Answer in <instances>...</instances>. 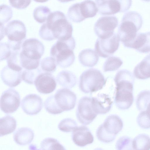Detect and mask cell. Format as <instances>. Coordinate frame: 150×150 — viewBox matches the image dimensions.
<instances>
[{
    "label": "cell",
    "mask_w": 150,
    "mask_h": 150,
    "mask_svg": "<svg viewBox=\"0 0 150 150\" xmlns=\"http://www.w3.org/2000/svg\"><path fill=\"white\" fill-rule=\"evenodd\" d=\"M120 41L118 34L115 33L106 38H98L95 45V51L101 57L106 58L110 57L117 50Z\"/></svg>",
    "instance_id": "ba28073f"
},
{
    "label": "cell",
    "mask_w": 150,
    "mask_h": 150,
    "mask_svg": "<svg viewBox=\"0 0 150 150\" xmlns=\"http://www.w3.org/2000/svg\"><path fill=\"white\" fill-rule=\"evenodd\" d=\"M54 97L58 106L63 112L70 110L75 106L76 95L68 89L63 88L58 90Z\"/></svg>",
    "instance_id": "5bb4252c"
},
{
    "label": "cell",
    "mask_w": 150,
    "mask_h": 150,
    "mask_svg": "<svg viewBox=\"0 0 150 150\" xmlns=\"http://www.w3.org/2000/svg\"><path fill=\"white\" fill-rule=\"evenodd\" d=\"M43 105L42 98L38 95L31 94L25 96L22 100L21 106L23 111L29 115H35L41 110Z\"/></svg>",
    "instance_id": "2e32d148"
},
{
    "label": "cell",
    "mask_w": 150,
    "mask_h": 150,
    "mask_svg": "<svg viewBox=\"0 0 150 150\" xmlns=\"http://www.w3.org/2000/svg\"><path fill=\"white\" fill-rule=\"evenodd\" d=\"M77 127L76 122L70 118H66L62 120L58 125L59 130L65 132L73 131Z\"/></svg>",
    "instance_id": "8d00e7d4"
},
{
    "label": "cell",
    "mask_w": 150,
    "mask_h": 150,
    "mask_svg": "<svg viewBox=\"0 0 150 150\" xmlns=\"http://www.w3.org/2000/svg\"><path fill=\"white\" fill-rule=\"evenodd\" d=\"M106 81L100 71L91 68L84 71L81 75L79 87L80 90L85 93H91L102 89Z\"/></svg>",
    "instance_id": "5b68a950"
},
{
    "label": "cell",
    "mask_w": 150,
    "mask_h": 150,
    "mask_svg": "<svg viewBox=\"0 0 150 150\" xmlns=\"http://www.w3.org/2000/svg\"><path fill=\"white\" fill-rule=\"evenodd\" d=\"M94 150H103L102 149L100 148H96Z\"/></svg>",
    "instance_id": "ee69618b"
},
{
    "label": "cell",
    "mask_w": 150,
    "mask_h": 150,
    "mask_svg": "<svg viewBox=\"0 0 150 150\" xmlns=\"http://www.w3.org/2000/svg\"><path fill=\"white\" fill-rule=\"evenodd\" d=\"M42 73L41 69L38 68L33 70L25 69L22 72V78L24 82L27 83L34 84L36 77Z\"/></svg>",
    "instance_id": "e575fe53"
},
{
    "label": "cell",
    "mask_w": 150,
    "mask_h": 150,
    "mask_svg": "<svg viewBox=\"0 0 150 150\" xmlns=\"http://www.w3.org/2000/svg\"><path fill=\"white\" fill-rule=\"evenodd\" d=\"M91 101L92 98L87 96L82 97L79 100L76 115L78 120L83 125H89L98 115L93 108Z\"/></svg>",
    "instance_id": "30bf717a"
},
{
    "label": "cell",
    "mask_w": 150,
    "mask_h": 150,
    "mask_svg": "<svg viewBox=\"0 0 150 150\" xmlns=\"http://www.w3.org/2000/svg\"><path fill=\"white\" fill-rule=\"evenodd\" d=\"M20 64L23 68L28 70H33L38 67L40 60H33L25 56L21 52L19 55Z\"/></svg>",
    "instance_id": "1f68e13d"
},
{
    "label": "cell",
    "mask_w": 150,
    "mask_h": 150,
    "mask_svg": "<svg viewBox=\"0 0 150 150\" xmlns=\"http://www.w3.org/2000/svg\"><path fill=\"white\" fill-rule=\"evenodd\" d=\"M50 13V10L47 6H40L35 8L33 12V16L36 21L40 23H42L46 21Z\"/></svg>",
    "instance_id": "f546056e"
},
{
    "label": "cell",
    "mask_w": 150,
    "mask_h": 150,
    "mask_svg": "<svg viewBox=\"0 0 150 150\" xmlns=\"http://www.w3.org/2000/svg\"><path fill=\"white\" fill-rule=\"evenodd\" d=\"M30 150H40L37 149L36 146L33 144L30 145L29 147Z\"/></svg>",
    "instance_id": "b9f144b4"
},
{
    "label": "cell",
    "mask_w": 150,
    "mask_h": 150,
    "mask_svg": "<svg viewBox=\"0 0 150 150\" xmlns=\"http://www.w3.org/2000/svg\"><path fill=\"white\" fill-rule=\"evenodd\" d=\"M44 106L46 111L52 114H58L63 112L58 106L53 95L50 96L46 99Z\"/></svg>",
    "instance_id": "d6a6232c"
},
{
    "label": "cell",
    "mask_w": 150,
    "mask_h": 150,
    "mask_svg": "<svg viewBox=\"0 0 150 150\" xmlns=\"http://www.w3.org/2000/svg\"><path fill=\"white\" fill-rule=\"evenodd\" d=\"M75 45V41L73 36L66 40H58L50 49L51 57L54 59L57 64L60 67H68L75 60L74 50Z\"/></svg>",
    "instance_id": "277c9868"
},
{
    "label": "cell",
    "mask_w": 150,
    "mask_h": 150,
    "mask_svg": "<svg viewBox=\"0 0 150 150\" xmlns=\"http://www.w3.org/2000/svg\"><path fill=\"white\" fill-rule=\"evenodd\" d=\"M41 150H66L56 139L47 138L43 139L40 144Z\"/></svg>",
    "instance_id": "f1b7e54d"
},
{
    "label": "cell",
    "mask_w": 150,
    "mask_h": 150,
    "mask_svg": "<svg viewBox=\"0 0 150 150\" xmlns=\"http://www.w3.org/2000/svg\"><path fill=\"white\" fill-rule=\"evenodd\" d=\"M26 30L24 24L18 20L9 22L5 27V33L8 42L13 43H23L26 36Z\"/></svg>",
    "instance_id": "7c38bea8"
},
{
    "label": "cell",
    "mask_w": 150,
    "mask_h": 150,
    "mask_svg": "<svg viewBox=\"0 0 150 150\" xmlns=\"http://www.w3.org/2000/svg\"><path fill=\"white\" fill-rule=\"evenodd\" d=\"M134 150H150V137L145 134H138L133 140Z\"/></svg>",
    "instance_id": "4316f807"
},
{
    "label": "cell",
    "mask_w": 150,
    "mask_h": 150,
    "mask_svg": "<svg viewBox=\"0 0 150 150\" xmlns=\"http://www.w3.org/2000/svg\"><path fill=\"white\" fill-rule=\"evenodd\" d=\"M99 14L111 15L128 10L131 6V0H96Z\"/></svg>",
    "instance_id": "52a82bcc"
},
{
    "label": "cell",
    "mask_w": 150,
    "mask_h": 150,
    "mask_svg": "<svg viewBox=\"0 0 150 150\" xmlns=\"http://www.w3.org/2000/svg\"><path fill=\"white\" fill-rule=\"evenodd\" d=\"M115 147L117 150H134L133 140L128 136H122L117 141Z\"/></svg>",
    "instance_id": "d590c367"
},
{
    "label": "cell",
    "mask_w": 150,
    "mask_h": 150,
    "mask_svg": "<svg viewBox=\"0 0 150 150\" xmlns=\"http://www.w3.org/2000/svg\"><path fill=\"white\" fill-rule=\"evenodd\" d=\"M78 58L79 62L83 66L92 67L97 63L99 57L96 51L90 48H87L80 52Z\"/></svg>",
    "instance_id": "7402d4cb"
},
{
    "label": "cell",
    "mask_w": 150,
    "mask_h": 150,
    "mask_svg": "<svg viewBox=\"0 0 150 150\" xmlns=\"http://www.w3.org/2000/svg\"><path fill=\"white\" fill-rule=\"evenodd\" d=\"M143 21L142 16L137 11H129L124 14L118 27L117 34L125 47H127L135 38Z\"/></svg>",
    "instance_id": "7a4b0ae2"
},
{
    "label": "cell",
    "mask_w": 150,
    "mask_h": 150,
    "mask_svg": "<svg viewBox=\"0 0 150 150\" xmlns=\"http://www.w3.org/2000/svg\"><path fill=\"white\" fill-rule=\"evenodd\" d=\"M31 0H9L11 5L14 8L22 9L26 8L30 3Z\"/></svg>",
    "instance_id": "60d3db41"
},
{
    "label": "cell",
    "mask_w": 150,
    "mask_h": 150,
    "mask_svg": "<svg viewBox=\"0 0 150 150\" xmlns=\"http://www.w3.org/2000/svg\"><path fill=\"white\" fill-rule=\"evenodd\" d=\"M133 75L136 78L139 79L150 78V54L146 55L135 67Z\"/></svg>",
    "instance_id": "603a6c76"
},
{
    "label": "cell",
    "mask_w": 150,
    "mask_h": 150,
    "mask_svg": "<svg viewBox=\"0 0 150 150\" xmlns=\"http://www.w3.org/2000/svg\"><path fill=\"white\" fill-rule=\"evenodd\" d=\"M34 84L40 93L47 94L55 89L57 83L54 76L50 73H42L35 79Z\"/></svg>",
    "instance_id": "9a60e30c"
},
{
    "label": "cell",
    "mask_w": 150,
    "mask_h": 150,
    "mask_svg": "<svg viewBox=\"0 0 150 150\" xmlns=\"http://www.w3.org/2000/svg\"><path fill=\"white\" fill-rule=\"evenodd\" d=\"M40 64L43 71L50 73L55 71L57 65L55 60L51 57L43 58L40 61Z\"/></svg>",
    "instance_id": "836d02e7"
},
{
    "label": "cell",
    "mask_w": 150,
    "mask_h": 150,
    "mask_svg": "<svg viewBox=\"0 0 150 150\" xmlns=\"http://www.w3.org/2000/svg\"><path fill=\"white\" fill-rule=\"evenodd\" d=\"M56 80L59 85L66 88H73L76 83L75 75L71 72L67 70L59 72L57 76Z\"/></svg>",
    "instance_id": "d4e9b609"
},
{
    "label": "cell",
    "mask_w": 150,
    "mask_h": 150,
    "mask_svg": "<svg viewBox=\"0 0 150 150\" xmlns=\"http://www.w3.org/2000/svg\"><path fill=\"white\" fill-rule=\"evenodd\" d=\"M21 71H18L9 68L7 65L1 71V78L3 83L10 87H15L22 81Z\"/></svg>",
    "instance_id": "44dd1931"
},
{
    "label": "cell",
    "mask_w": 150,
    "mask_h": 150,
    "mask_svg": "<svg viewBox=\"0 0 150 150\" xmlns=\"http://www.w3.org/2000/svg\"><path fill=\"white\" fill-rule=\"evenodd\" d=\"M100 126L109 135L116 137L120 132L123 126L121 118L116 115H111L107 117Z\"/></svg>",
    "instance_id": "d6986e66"
},
{
    "label": "cell",
    "mask_w": 150,
    "mask_h": 150,
    "mask_svg": "<svg viewBox=\"0 0 150 150\" xmlns=\"http://www.w3.org/2000/svg\"><path fill=\"white\" fill-rule=\"evenodd\" d=\"M118 23V19L115 16L101 17L95 24V33L99 38L105 39L110 37L114 33V30Z\"/></svg>",
    "instance_id": "9c48e42d"
},
{
    "label": "cell",
    "mask_w": 150,
    "mask_h": 150,
    "mask_svg": "<svg viewBox=\"0 0 150 150\" xmlns=\"http://www.w3.org/2000/svg\"><path fill=\"white\" fill-rule=\"evenodd\" d=\"M44 23L55 39L66 40L72 36V25L61 11H57L51 13Z\"/></svg>",
    "instance_id": "3957f363"
},
{
    "label": "cell",
    "mask_w": 150,
    "mask_h": 150,
    "mask_svg": "<svg viewBox=\"0 0 150 150\" xmlns=\"http://www.w3.org/2000/svg\"><path fill=\"white\" fill-rule=\"evenodd\" d=\"M91 102L93 108L97 114H104L109 112L112 104L109 96L103 93L92 98Z\"/></svg>",
    "instance_id": "ac0fdd59"
},
{
    "label": "cell",
    "mask_w": 150,
    "mask_h": 150,
    "mask_svg": "<svg viewBox=\"0 0 150 150\" xmlns=\"http://www.w3.org/2000/svg\"><path fill=\"white\" fill-rule=\"evenodd\" d=\"M150 103V91L144 90L137 95L136 101L138 110L142 112L145 111Z\"/></svg>",
    "instance_id": "83f0119b"
},
{
    "label": "cell",
    "mask_w": 150,
    "mask_h": 150,
    "mask_svg": "<svg viewBox=\"0 0 150 150\" xmlns=\"http://www.w3.org/2000/svg\"><path fill=\"white\" fill-rule=\"evenodd\" d=\"M34 137V133L30 128L24 127L18 129L13 136L14 141L20 145H26L30 143Z\"/></svg>",
    "instance_id": "cb8c5ba5"
},
{
    "label": "cell",
    "mask_w": 150,
    "mask_h": 150,
    "mask_svg": "<svg viewBox=\"0 0 150 150\" xmlns=\"http://www.w3.org/2000/svg\"><path fill=\"white\" fill-rule=\"evenodd\" d=\"M13 11L11 8L7 5H0V23L4 24L9 21L12 16Z\"/></svg>",
    "instance_id": "74e56055"
},
{
    "label": "cell",
    "mask_w": 150,
    "mask_h": 150,
    "mask_svg": "<svg viewBox=\"0 0 150 150\" xmlns=\"http://www.w3.org/2000/svg\"><path fill=\"white\" fill-rule=\"evenodd\" d=\"M122 64V61L119 57L115 56L110 57L105 62L103 69L104 72L116 70Z\"/></svg>",
    "instance_id": "4dcf8cb0"
},
{
    "label": "cell",
    "mask_w": 150,
    "mask_h": 150,
    "mask_svg": "<svg viewBox=\"0 0 150 150\" xmlns=\"http://www.w3.org/2000/svg\"><path fill=\"white\" fill-rule=\"evenodd\" d=\"M98 11L94 1L85 0L71 5L68 9L67 15L72 22L80 23L86 18L94 17Z\"/></svg>",
    "instance_id": "8992f818"
},
{
    "label": "cell",
    "mask_w": 150,
    "mask_h": 150,
    "mask_svg": "<svg viewBox=\"0 0 150 150\" xmlns=\"http://www.w3.org/2000/svg\"><path fill=\"white\" fill-rule=\"evenodd\" d=\"M127 47L134 49L141 53L150 52V31L138 33L135 38Z\"/></svg>",
    "instance_id": "ffe728a7"
},
{
    "label": "cell",
    "mask_w": 150,
    "mask_h": 150,
    "mask_svg": "<svg viewBox=\"0 0 150 150\" xmlns=\"http://www.w3.org/2000/svg\"><path fill=\"white\" fill-rule=\"evenodd\" d=\"M20 103V95L14 89L8 88L2 93L0 98V108L4 113L14 112L18 108Z\"/></svg>",
    "instance_id": "8fae6325"
},
{
    "label": "cell",
    "mask_w": 150,
    "mask_h": 150,
    "mask_svg": "<svg viewBox=\"0 0 150 150\" xmlns=\"http://www.w3.org/2000/svg\"><path fill=\"white\" fill-rule=\"evenodd\" d=\"M44 51V45L40 41L35 38H30L23 42L21 52L29 59L40 60Z\"/></svg>",
    "instance_id": "4fadbf2b"
},
{
    "label": "cell",
    "mask_w": 150,
    "mask_h": 150,
    "mask_svg": "<svg viewBox=\"0 0 150 150\" xmlns=\"http://www.w3.org/2000/svg\"><path fill=\"white\" fill-rule=\"evenodd\" d=\"M8 43L0 42V61L7 59L11 56L12 52Z\"/></svg>",
    "instance_id": "ab89813d"
},
{
    "label": "cell",
    "mask_w": 150,
    "mask_h": 150,
    "mask_svg": "<svg viewBox=\"0 0 150 150\" xmlns=\"http://www.w3.org/2000/svg\"><path fill=\"white\" fill-rule=\"evenodd\" d=\"M72 139L74 143L79 147H84L93 143L94 137L89 128L81 125L77 127L71 134Z\"/></svg>",
    "instance_id": "e0dca14e"
},
{
    "label": "cell",
    "mask_w": 150,
    "mask_h": 150,
    "mask_svg": "<svg viewBox=\"0 0 150 150\" xmlns=\"http://www.w3.org/2000/svg\"><path fill=\"white\" fill-rule=\"evenodd\" d=\"M145 111L146 112L148 115L150 117V103L148 105Z\"/></svg>",
    "instance_id": "7bdbcfd3"
},
{
    "label": "cell",
    "mask_w": 150,
    "mask_h": 150,
    "mask_svg": "<svg viewBox=\"0 0 150 150\" xmlns=\"http://www.w3.org/2000/svg\"><path fill=\"white\" fill-rule=\"evenodd\" d=\"M16 127V121L13 117L7 115L0 119V136L1 137L13 132Z\"/></svg>",
    "instance_id": "484cf974"
},
{
    "label": "cell",
    "mask_w": 150,
    "mask_h": 150,
    "mask_svg": "<svg viewBox=\"0 0 150 150\" xmlns=\"http://www.w3.org/2000/svg\"><path fill=\"white\" fill-rule=\"evenodd\" d=\"M37 1V2H40L41 1L42 2H45L46 1Z\"/></svg>",
    "instance_id": "f6af8a7d"
},
{
    "label": "cell",
    "mask_w": 150,
    "mask_h": 150,
    "mask_svg": "<svg viewBox=\"0 0 150 150\" xmlns=\"http://www.w3.org/2000/svg\"><path fill=\"white\" fill-rule=\"evenodd\" d=\"M137 122L141 128L145 129L150 128V117L146 111L141 112L137 117Z\"/></svg>",
    "instance_id": "f35d334b"
},
{
    "label": "cell",
    "mask_w": 150,
    "mask_h": 150,
    "mask_svg": "<svg viewBox=\"0 0 150 150\" xmlns=\"http://www.w3.org/2000/svg\"><path fill=\"white\" fill-rule=\"evenodd\" d=\"M114 80L116 86L114 100L115 105L120 110L128 109L134 100V75L127 70H121L117 72Z\"/></svg>",
    "instance_id": "6da1fadb"
}]
</instances>
